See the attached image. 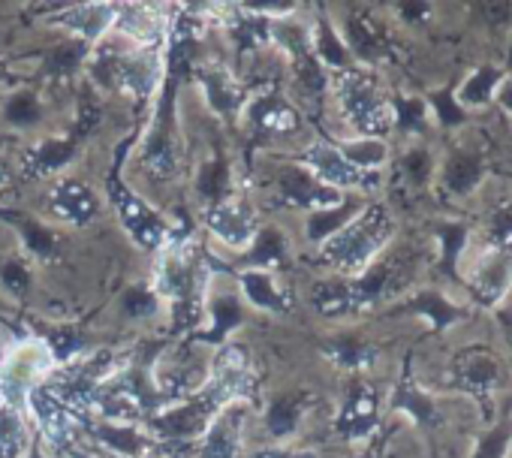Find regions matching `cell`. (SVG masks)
Here are the masks:
<instances>
[{
	"mask_svg": "<svg viewBox=\"0 0 512 458\" xmlns=\"http://www.w3.org/2000/svg\"><path fill=\"white\" fill-rule=\"evenodd\" d=\"M205 290H208V272H205L199 254L190 245L169 242L160 251L151 293L157 299L169 302L181 320L193 323L205 314Z\"/></svg>",
	"mask_w": 512,
	"mask_h": 458,
	"instance_id": "6da1fadb",
	"label": "cell"
},
{
	"mask_svg": "<svg viewBox=\"0 0 512 458\" xmlns=\"http://www.w3.org/2000/svg\"><path fill=\"white\" fill-rule=\"evenodd\" d=\"M386 236H389L386 217L380 211H362L329 236L323 248V260L344 275H362L386 245Z\"/></svg>",
	"mask_w": 512,
	"mask_h": 458,
	"instance_id": "7a4b0ae2",
	"label": "cell"
},
{
	"mask_svg": "<svg viewBox=\"0 0 512 458\" xmlns=\"http://www.w3.org/2000/svg\"><path fill=\"white\" fill-rule=\"evenodd\" d=\"M55 368L58 356L46 338H22L0 356V383L7 389V398L19 395L25 401V395L34 386L46 383V377H52Z\"/></svg>",
	"mask_w": 512,
	"mask_h": 458,
	"instance_id": "3957f363",
	"label": "cell"
},
{
	"mask_svg": "<svg viewBox=\"0 0 512 458\" xmlns=\"http://www.w3.org/2000/svg\"><path fill=\"white\" fill-rule=\"evenodd\" d=\"M338 103L347 115V121L359 133H377L386 124H392L389 103L377 94L374 82L362 73H344L338 79Z\"/></svg>",
	"mask_w": 512,
	"mask_h": 458,
	"instance_id": "277c9868",
	"label": "cell"
},
{
	"mask_svg": "<svg viewBox=\"0 0 512 458\" xmlns=\"http://www.w3.org/2000/svg\"><path fill=\"white\" fill-rule=\"evenodd\" d=\"M115 205H118L121 226L127 229V236L133 239L136 248H142V251H163L172 242L169 220L157 208H151L142 196H136L133 190L118 187L115 190Z\"/></svg>",
	"mask_w": 512,
	"mask_h": 458,
	"instance_id": "5b68a950",
	"label": "cell"
},
{
	"mask_svg": "<svg viewBox=\"0 0 512 458\" xmlns=\"http://www.w3.org/2000/svg\"><path fill=\"white\" fill-rule=\"evenodd\" d=\"M205 226L214 242H220L229 251H247L256 242V217L247 199L241 196H223L205 211Z\"/></svg>",
	"mask_w": 512,
	"mask_h": 458,
	"instance_id": "8992f818",
	"label": "cell"
},
{
	"mask_svg": "<svg viewBox=\"0 0 512 458\" xmlns=\"http://www.w3.org/2000/svg\"><path fill=\"white\" fill-rule=\"evenodd\" d=\"M25 410L34 419L37 431L46 437V443H52L58 449L73 443V437H76V413L46 383L34 386L25 395Z\"/></svg>",
	"mask_w": 512,
	"mask_h": 458,
	"instance_id": "52a82bcc",
	"label": "cell"
},
{
	"mask_svg": "<svg viewBox=\"0 0 512 458\" xmlns=\"http://www.w3.org/2000/svg\"><path fill=\"white\" fill-rule=\"evenodd\" d=\"M305 169L311 172L314 181L332 190H353L368 184V172L359 169L341 148H332L326 142H317L305 154Z\"/></svg>",
	"mask_w": 512,
	"mask_h": 458,
	"instance_id": "ba28073f",
	"label": "cell"
},
{
	"mask_svg": "<svg viewBox=\"0 0 512 458\" xmlns=\"http://www.w3.org/2000/svg\"><path fill=\"white\" fill-rule=\"evenodd\" d=\"M49 208L58 220L64 223H76L85 226L97 217L100 211V196L76 178H61L55 181V187L49 190Z\"/></svg>",
	"mask_w": 512,
	"mask_h": 458,
	"instance_id": "9c48e42d",
	"label": "cell"
},
{
	"mask_svg": "<svg viewBox=\"0 0 512 458\" xmlns=\"http://www.w3.org/2000/svg\"><path fill=\"white\" fill-rule=\"evenodd\" d=\"M196 73H199V88L205 94V103L211 106L214 115H235L244 109L247 97L241 91V82L226 67L211 61V64H202Z\"/></svg>",
	"mask_w": 512,
	"mask_h": 458,
	"instance_id": "30bf717a",
	"label": "cell"
},
{
	"mask_svg": "<svg viewBox=\"0 0 512 458\" xmlns=\"http://www.w3.org/2000/svg\"><path fill=\"white\" fill-rule=\"evenodd\" d=\"M61 28H67L73 37L85 43H103L112 34L115 25V7L112 4H85V7H70L61 16H55Z\"/></svg>",
	"mask_w": 512,
	"mask_h": 458,
	"instance_id": "8fae6325",
	"label": "cell"
},
{
	"mask_svg": "<svg viewBox=\"0 0 512 458\" xmlns=\"http://www.w3.org/2000/svg\"><path fill=\"white\" fill-rule=\"evenodd\" d=\"M241 115L253 124L260 127L263 133H272V136H284L290 130H296V109L281 100L278 94H263V97H250L244 100V109Z\"/></svg>",
	"mask_w": 512,
	"mask_h": 458,
	"instance_id": "7c38bea8",
	"label": "cell"
},
{
	"mask_svg": "<svg viewBox=\"0 0 512 458\" xmlns=\"http://www.w3.org/2000/svg\"><path fill=\"white\" fill-rule=\"evenodd\" d=\"M142 166H145V175L154 181H169L178 172V145L172 139V130L163 124V118L154 124V130L145 139Z\"/></svg>",
	"mask_w": 512,
	"mask_h": 458,
	"instance_id": "4fadbf2b",
	"label": "cell"
},
{
	"mask_svg": "<svg viewBox=\"0 0 512 458\" xmlns=\"http://www.w3.org/2000/svg\"><path fill=\"white\" fill-rule=\"evenodd\" d=\"M235 407H226L211 428L199 437L202 458H238L241 455V416L232 413Z\"/></svg>",
	"mask_w": 512,
	"mask_h": 458,
	"instance_id": "5bb4252c",
	"label": "cell"
},
{
	"mask_svg": "<svg viewBox=\"0 0 512 458\" xmlns=\"http://www.w3.org/2000/svg\"><path fill=\"white\" fill-rule=\"evenodd\" d=\"M241 296L260 311H281L284 308V293H281L275 275L263 266H250L241 275Z\"/></svg>",
	"mask_w": 512,
	"mask_h": 458,
	"instance_id": "9a60e30c",
	"label": "cell"
},
{
	"mask_svg": "<svg viewBox=\"0 0 512 458\" xmlns=\"http://www.w3.org/2000/svg\"><path fill=\"white\" fill-rule=\"evenodd\" d=\"M31 452L28 416L13 404L0 407V458H25Z\"/></svg>",
	"mask_w": 512,
	"mask_h": 458,
	"instance_id": "2e32d148",
	"label": "cell"
},
{
	"mask_svg": "<svg viewBox=\"0 0 512 458\" xmlns=\"http://www.w3.org/2000/svg\"><path fill=\"white\" fill-rule=\"evenodd\" d=\"M70 160H73V145L64 142V139H46V142L34 145L31 154H28L31 172H37V175H55Z\"/></svg>",
	"mask_w": 512,
	"mask_h": 458,
	"instance_id": "e0dca14e",
	"label": "cell"
},
{
	"mask_svg": "<svg viewBox=\"0 0 512 458\" xmlns=\"http://www.w3.org/2000/svg\"><path fill=\"white\" fill-rule=\"evenodd\" d=\"M299 419H302V404H299V398H293V395L275 398V404H272V410H269V416H266L269 431H272L278 440H281V437H290V434L296 431Z\"/></svg>",
	"mask_w": 512,
	"mask_h": 458,
	"instance_id": "ac0fdd59",
	"label": "cell"
},
{
	"mask_svg": "<svg viewBox=\"0 0 512 458\" xmlns=\"http://www.w3.org/2000/svg\"><path fill=\"white\" fill-rule=\"evenodd\" d=\"M0 278H4V284L10 287V293H25L28 290V284H31V275H28V266L25 263H19V260H13V263H7L4 266V272H0Z\"/></svg>",
	"mask_w": 512,
	"mask_h": 458,
	"instance_id": "d6986e66",
	"label": "cell"
},
{
	"mask_svg": "<svg viewBox=\"0 0 512 458\" xmlns=\"http://www.w3.org/2000/svg\"><path fill=\"white\" fill-rule=\"evenodd\" d=\"M253 458H317L314 452H305V449H290V446H266L260 449Z\"/></svg>",
	"mask_w": 512,
	"mask_h": 458,
	"instance_id": "ffe728a7",
	"label": "cell"
},
{
	"mask_svg": "<svg viewBox=\"0 0 512 458\" xmlns=\"http://www.w3.org/2000/svg\"><path fill=\"white\" fill-rule=\"evenodd\" d=\"M4 404H10V398H7V389H4V383H0V407Z\"/></svg>",
	"mask_w": 512,
	"mask_h": 458,
	"instance_id": "44dd1931",
	"label": "cell"
},
{
	"mask_svg": "<svg viewBox=\"0 0 512 458\" xmlns=\"http://www.w3.org/2000/svg\"><path fill=\"white\" fill-rule=\"evenodd\" d=\"M109 458H148V455H109Z\"/></svg>",
	"mask_w": 512,
	"mask_h": 458,
	"instance_id": "7402d4cb",
	"label": "cell"
},
{
	"mask_svg": "<svg viewBox=\"0 0 512 458\" xmlns=\"http://www.w3.org/2000/svg\"><path fill=\"white\" fill-rule=\"evenodd\" d=\"M70 458H88V455H70Z\"/></svg>",
	"mask_w": 512,
	"mask_h": 458,
	"instance_id": "603a6c76",
	"label": "cell"
}]
</instances>
